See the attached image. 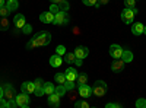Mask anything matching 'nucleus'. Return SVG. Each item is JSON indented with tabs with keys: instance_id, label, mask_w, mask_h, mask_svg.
Wrapping results in <instances>:
<instances>
[{
	"instance_id": "obj_30",
	"label": "nucleus",
	"mask_w": 146,
	"mask_h": 108,
	"mask_svg": "<svg viewBox=\"0 0 146 108\" xmlns=\"http://www.w3.org/2000/svg\"><path fill=\"white\" fill-rule=\"evenodd\" d=\"M64 86H66V89H67V91H72V89H75V86H76V82L66 80V82H64Z\"/></svg>"
},
{
	"instance_id": "obj_23",
	"label": "nucleus",
	"mask_w": 146,
	"mask_h": 108,
	"mask_svg": "<svg viewBox=\"0 0 146 108\" xmlns=\"http://www.w3.org/2000/svg\"><path fill=\"white\" fill-rule=\"evenodd\" d=\"M54 80L58 83V85H64V82H66V73H56L54 75Z\"/></svg>"
},
{
	"instance_id": "obj_29",
	"label": "nucleus",
	"mask_w": 146,
	"mask_h": 108,
	"mask_svg": "<svg viewBox=\"0 0 146 108\" xmlns=\"http://www.w3.org/2000/svg\"><path fill=\"white\" fill-rule=\"evenodd\" d=\"M56 54H58V56H64V54H66V47H64V45H57Z\"/></svg>"
},
{
	"instance_id": "obj_37",
	"label": "nucleus",
	"mask_w": 146,
	"mask_h": 108,
	"mask_svg": "<svg viewBox=\"0 0 146 108\" xmlns=\"http://www.w3.org/2000/svg\"><path fill=\"white\" fill-rule=\"evenodd\" d=\"M50 12H51V13H57V12H60V7H58V5H51L50 6Z\"/></svg>"
},
{
	"instance_id": "obj_6",
	"label": "nucleus",
	"mask_w": 146,
	"mask_h": 108,
	"mask_svg": "<svg viewBox=\"0 0 146 108\" xmlns=\"http://www.w3.org/2000/svg\"><path fill=\"white\" fill-rule=\"evenodd\" d=\"M34 83H35V91H34V93L36 95V97H42V95L45 93L44 92V80L41 79V78H36L35 80H34Z\"/></svg>"
},
{
	"instance_id": "obj_35",
	"label": "nucleus",
	"mask_w": 146,
	"mask_h": 108,
	"mask_svg": "<svg viewBox=\"0 0 146 108\" xmlns=\"http://www.w3.org/2000/svg\"><path fill=\"white\" fill-rule=\"evenodd\" d=\"M85 6H96V0H82Z\"/></svg>"
},
{
	"instance_id": "obj_41",
	"label": "nucleus",
	"mask_w": 146,
	"mask_h": 108,
	"mask_svg": "<svg viewBox=\"0 0 146 108\" xmlns=\"http://www.w3.org/2000/svg\"><path fill=\"white\" fill-rule=\"evenodd\" d=\"M75 64H76V66H82V64H83V60L76 57V60H75Z\"/></svg>"
},
{
	"instance_id": "obj_12",
	"label": "nucleus",
	"mask_w": 146,
	"mask_h": 108,
	"mask_svg": "<svg viewBox=\"0 0 146 108\" xmlns=\"http://www.w3.org/2000/svg\"><path fill=\"white\" fill-rule=\"evenodd\" d=\"M64 73H66V80H72V82H76L78 75H79L75 67H67V70L64 72Z\"/></svg>"
},
{
	"instance_id": "obj_16",
	"label": "nucleus",
	"mask_w": 146,
	"mask_h": 108,
	"mask_svg": "<svg viewBox=\"0 0 146 108\" xmlns=\"http://www.w3.org/2000/svg\"><path fill=\"white\" fill-rule=\"evenodd\" d=\"M60 98H62V97H58L56 92L51 93V95H48V104H50V107L57 108V107L60 105Z\"/></svg>"
},
{
	"instance_id": "obj_4",
	"label": "nucleus",
	"mask_w": 146,
	"mask_h": 108,
	"mask_svg": "<svg viewBox=\"0 0 146 108\" xmlns=\"http://www.w3.org/2000/svg\"><path fill=\"white\" fill-rule=\"evenodd\" d=\"M54 23L56 25H67L69 23V15L66 10H60L54 16Z\"/></svg>"
},
{
	"instance_id": "obj_17",
	"label": "nucleus",
	"mask_w": 146,
	"mask_h": 108,
	"mask_svg": "<svg viewBox=\"0 0 146 108\" xmlns=\"http://www.w3.org/2000/svg\"><path fill=\"white\" fill-rule=\"evenodd\" d=\"M143 29H145V27H143V23H140V22H136V23L131 25V34L136 35V37L143 34Z\"/></svg>"
},
{
	"instance_id": "obj_42",
	"label": "nucleus",
	"mask_w": 146,
	"mask_h": 108,
	"mask_svg": "<svg viewBox=\"0 0 146 108\" xmlns=\"http://www.w3.org/2000/svg\"><path fill=\"white\" fill-rule=\"evenodd\" d=\"M27 48H34V41L32 40H29V42L27 44Z\"/></svg>"
},
{
	"instance_id": "obj_20",
	"label": "nucleus",
	"mask_w": 146,
	"mask_h": 108,
	"mask_svg": "<svg viewBox=\"0 0 146 108\" xmlns=\"http://www.w3.org/2000/svg\"><path fill=\"white\" fill-rule=\"evenodd\" d=\"M121 60H123L124 63H131V60H133V53L129 51V50H123V54H121Z\"/></svg>"
},
{
	"instance_id": "obj_11",
	"label": "nucleus",
	"mask_w": 146,
	"mask_h": 108,
	"mask_svg": "<svg viewBox=\"0 0 146 108\" xmlns=\"http://www.w3.org/2000/svg\"><path fill=\"white\" fill-rule=\"evenodd\" d=\"M124 64H126V63H124L121 58H115L114 62L111 63V70L114 72V73H118V72H121V70L124 69Z\"/></svg>"
},
{
	"instance_id": "obj_15",
	"label": "nucleus",
	"mask_w": 146,
	"mask_h": 108,
	"mask_svg": "<svg viewBox=\"0 0 146 108\" xmlns=\"http://www.w3.org/2000/svg\"><path fill=\"white\" fill-rule=\"evenodd\" d=\"M21 88H22V92H23V93H34V91H35V83H34V82H23Z\"/></svg>"
},
{
	"instance_id": "obj_10",
	"label": "nucleus",
	"mask_w": 146,
	"mask_h": 108,
	"mask_svg": "<svg viewBox=\"0 0 146 108\" xmlns=\"http://www.w3.org/2000/svg\"><path fill=\"white\" fill-rule=\"evenodd\" d=\"M54 13H51L50 10L48 12H42V13L40 15V21L42 23H54Z\"/></svg>"
},
{
	"instance_id": "obj_31",
	"label": "nucleus",
	"mask_w": 146,
	"mask_h": 108,
	"mask_svg": "<svg viewBox=\"0 0 146 108\" xmlns=\"http://www.w3.org/2000/svg\"><path fill=\"white\" fill-rule=\"evenodd\" d=\"M21 29H22L23 34H31V32H32V27L29 25V23H25V25H23Z\"/></svg>"
},
{
	"instance_id": "obj_18",
	"label": "nucleus",
	"mask_w": 146,
	"mask_h": 108,
	"mask_svg": "<svg viewBox=\"0 0 146 108\" xmlns=\"http://www.w3.org/2000/svg\"><path fill=\"white\" fill-rule=\"evenodd\" d=\"M13 23H15V27H16V28H22V27L27 23V21H25V16H23L22 13H18V15H15V18H13Z\"/></svg>"
},
{
	"instance_id": "obj_9",
	"label": "nucleus",
	"mask_w": 146,
	"mask_h": 108,
	"mask_svg": "<svg viewBox=\"0 0 146 108\" xmlns=\"http://www.w3.org/2000/svg\"><path fill=\"white\" fill-rule=\"evenodd\" d=\"M79 95L82 98H89L92 95V86H88L86 83L83 85H79Z\"/></svg>"
},
{
	"instance_id": "obj_33",
	"label": "nucleus",
	"mask_w": 146,
	"mask_h": 108,
	"mask_svg": "<svg viewBox=\"0 0 146 108\" xmlns=\"http://www.w3.org/2000/svg\"><path fill=\"white\" fill-rule=\"evenodd\" d=\"M9 13H10V10H9V9H7L6 6L0 7V16H5V18H6V16H7Z\"/></svg>"
},
{
	"instance_id": "obj_36",
	"label": "nucleus",
	"mask_w": 146,
	"mask_h": 108,
	"mask_svg": "<svg viewBox=\"0 0 146 108\" xmlns=\"http://www.w3.org/2000/svg\"><path fill=\"white\" fill-rule=\"evenodd\" d=\"M0 108H9V104H7V99H5L3 97L0 98Z\"/></svg>"
},
{
	"instance_id": "obj_25",
	"label": "nucleus",
	"mask_w": 146,
	"mask_h": 108,
	"mask_svg": "<svg viewBox=\"0 0 146 108\" xmlns=\"http://www.w3.org/2000/svg\"><path fill=\"white\" fill-rule=\"evenodd\" d=\"M76 80H78V86L79 85H83V83H88V75L86 73H79Z\"/></svg>"
},
{
	"instance_id": "obj_26",
	"label": "nucleus",
	"mask_w": 146,
	"mask_h": 108,
	"mask_svg": "<svg viewBox=\"0 0 146 108\" xmlns=\"http://www.w3.org/2000/svg\"><path fill=\"white\" fill-rule=\"evenodd\" d=\"M75 60H76L75 53H66L64 54V62L66 63H75Z\"/></svg>"
},
{
	"instance_id": "obj_5",
	"label": "nucleus",
	"mask_w": 146,
	"mask_h": 108,
	"mask_svg": "<svg viewBox=\"0 0 146 108\" xmlns=\"http://www.w3.org/2000/svg\"><path fill=\"white\" fill-rule=\"evenodd\" d=\"M15 99H16V102H18V107L27 108V107L29 105V93H23V92H22V93L16 95Z\"/></svg>"
},
{
	"instance_id": "obj_43",
	"label": "nucleus",
	"mask_w": 146,
	"mask_h": 108,
	"mask_svg": "<svg viewBox=\"0 0 146 108\" xmlns=\"http://www.w3.org/2000/svg\"><path fill=\"white\" fill-rule=\"evenodd\" d=\"M6 5V0H0V7H3Z\"/></svg>"
},
{
	"instance_id": "obj_3",
	"label": "nucleus",
	"mask_w": 146,
	"mask_h": 108,
	"mask_svg": "<svg viewBox=\"0 0 146 108\" xmlns=\"http://www.w3.org/2000/svg\"><path fill=\"white\" fill-rule=\"evenodd\" d=\"M92 93L95 97H104L107 93V83L104 80H96L92 86Z\"/></svg>"
},
{
	"instance_id": "obj_19",
	"label": "nucleus",
	"mask_w": 146,
	"mask_h": 108,
	"mask_svg": "<svg viewBox=\"0 0 146 108\" xmlns=\"http://www.w3.org/2000/svg\"><path fill=\"white\" fill-rule=\"evenodd\" d=\"M51 3H54V5H58V7H60V10H69V2L67 0H50Z\"/></svg>"
},
{
	"instance_id": "obj_34",
	"label": "nucleus",
	"mask_w": 146,
	"mask_h": 108,
	"mask_svg": "<svg viewBox=\"0 0 146 108\" xmlns=\"http://www.w3.org/2000/svg\"><path fill=\"white\" fill-rule=\"evenodd\" d=\"M124 5H126V7L133 9V7H135V5H136V0H124Z\"/></svg>"
},
{
	"instance_id": "obj_28",
	"label": "nucleus",
	"mask_w": 146,
	"mask_h": 108,
	"mask_svg": "<svg viewBox=\"0 0 146 108\" xmlns=\"http://www.w3.org/2000/svg\"><path fill=\"white\" fill-rule=\"evenodd\" d=\"M75 107L76 108H89L91 105L86 101H78V102H75Z\"/></svg>"
},
{
	"instance_id": "obj_40",
	"label": "nucleus",
	"mask_w": 146,
	"mask_h": 108,
	"mask_svg": "<svg viewBox=\"0 0 146 108\" xmlns=\"http://www.w3.org/2000/svg\"><path fill=\"white\" fill-rule=\"evenodd\" d=\"M108 2H110V0H96V7H100L102 5H107Z\"/></svg>"
},
{
	"instance_id": "obj_8",
	"label": "nucleus",
	"mask_w": 146,
	"mask_h": 108,
	"mask_svg": "<svg viewBox=\"0 0 146 108\" xmlns=\"http://www.w3.org/2000/svg\"><path fill=\"white\" fill-rule=\"evenodd\" d=\"M15 88L10 85V83H7V85H5L3 86V98L5 99H12V98H15Z\"/></svg>"
},
{
	"instance_id": "obj_27",
	"label": "nucleus",
	"mask_w": 146,
	"mask_h": 108,
	"mask_svg": "<svg viewBox=\"0 0 146 108\" xmlns=\"http://www.w3.org/2000/svg\"><path fill=\"white\" fill-rule=\"evenodd\" d=\"M58 97H63V95L67 92V89H66V86L64 85H58V86H56V91H54Z\"/></svg>"
},
{
	"instance_id": "obj_7",
	"label": "nucleus",
	"mask_w": 146,
	"mask_h": 108,
	"mask_svg": "<svg viewBox=\"0 0 146 108\" xmlns=\"http://www.w3.org/2000/svg\"><path fill=\"white\" fill-rule=\"evenodd\" d=\"M121 54H123V48L118 44H111L110 45V56L113 58H121Z\"/></svg>"
},
{
	"instance_id": "obj_24",
	"label": "nucleus",
	"mask_w": 146,
	"mask_h": 108,
	"mask_svg": "<svg viewBox=\"0 0 146 108\" xmlns=\"http://www.w3.org/2000/svg\"><path fill=\"white\" fill-rule=\"evenodd\" d=\"M7 29H9V21L7 18L2 16L0 18V31H7Z\"/></svg>"
},
{
	"instance_id": "obj_22",
	"label": "nucleus",
	"mask_w": 146,
	"mask_h": 108,
	"mask_svg": "<svg viewBox=\"0 0 146 108\" xmlns=\"http://www.w3.org/2000/svg\"><path fill=\"white\" fill-rule=\"evenodd\" d=\"M10 12H13V10H16L18 7H19V3H18V0H9V2H6V5H5Z\"/></svg>"
},
{
	"instance_id": "obj_21",
	"label": "nucleus",
	"mask_w": 146,
	"mask_h": 108,
	"mask_svg": "<svg viewBox=\"0 0 146 108\" xmlns=\"http://www.w3.org/2000/svg\"><path fill=\"white\" fill-rule=\"evenodd\" d=\"M54 91H56L54 83H51V82H45V83H44V92H45L47 95L54 93Z\"/></svg>"
},
{
	"instance_id": "obj_2",
	"label": "nucleus",
	"mask_w": 146,
	"mask_h": 108,
	"mask_svg": "<svg viewBox=\"0 0 146 108\" xmlns=\"http://www.w3.org/2000/svg\"><path fill=\"white\" fill-rule=\"evenodd\" d=\"M137 12L139 10L136 7H133V9L126 7V9H123L121 10V21H123L124 23H131L133 19H135V16L137 15Z\"/></svg>"
},
{
	"instance_id": "obj_13",
	"label": "nucleus",
	"mask_w": 146,
	"mask_h": 108,
	"mask_svg": "<svg viewBox=\"0 0 146 108\" xmlns=\"http://www.w3.org/2000/svg\"><path fill=\"white\" fill-rule=\"evenodd\" d=\"M89 54V50L86 48V47H83V45H79V47H76V50H75V56L78 57V58H85Z\"/></svg>"
},
{
	"instance_id": "obj_44",
	"label": "nucleus",
	"mask_w": 146,
	"mask_h": 108,
	"mask_svg": "<svg viewBox=\"0 0 146 108\" xmlns=\"http://www.w3.org/2000/svg\"><path fill=\"white\" fill-rule=\"evenodd\" d=\"M2 97H3V88L0 86V98H2Z\"/></svg>"
},
{
	"instance_id": "obj_32",
	"label": "nucleus",
	"mask_w": 146,
	"mask_h": 108,
	"mask_svg": "<svg viewBox=\"0 0 146 108\" xmlns=\"http://www.w3.org/2000/svg\"><path fill=\"white\" fill-rule=\"evenodd\" d=\"M136 107H137V108H146V99L139 98V99L136 101Z\"/></svg>"
},
{
	"instance_id": "obj_38",
	"label": "nucleus",
	"mask_w": 146,
	"mask_h": 108,
	"mask_svg": "<svg viewBox=\"0 0 146 108\" xmlns=\"http://www.w3.org/2000/svg\"><path fill=\"white\" fill-rule=\"evenodd\" d=\"M7 104H9V108H15V107H18V102H16V99H15V98L9 99V101H7Z\"/></svg>"
},
{
	"instance_id": "obj_1",
	"label": "nucleus",
	"mask_w": 146,
	"mask_h": 108,
	"mask_svg": "<svg viewBox=\"0 0 146 108\" xmlns=\"http://www.w3.org/2000/svg\"><path fill=\"white\" fill-rule=\"evenodd\" d=\"M32 41H34V47H44V45H48L51 42V34L47 32V31H41L38 34H35L32 37Z\"/></svg>"
},
{
	"instance_id": "obj_45",
	"label": "nucleus",
	"mask_w": 146,
	"mask_h": 108,
	"mask_svg": "<svg viewBox=\"0 0 146 108\" xmlns=\"http://www.w3.org/2000/svg\"><path fill=\"white\" fill-rule=\"evenodd\" d=\"M143 34H146V27H145V29H143Z\"/></svg>"
},
{
	"instance_id": "obj_39",
	"label": "nucleus",
	"mask_w": 146,
	"mask_h": 108,
	"mask_svg": "<svg viewBox=\"0 0 146 108\" xmlns=\"http://www.w3.org/2000/svg\"><path fill=\"white\" fill-rule=\"evenodd\" d=\"M105 108H120V104H117V102H108V104H105Z\"/></svg>"
},
{
	"instance_id": "obj_46",
	"label": "nucleus",
	"mask_w": 146,
	"mask_h": 108,
	"mask_svg": "<svg viewBox=\"0 0 146 108\" xmlns=\"http://www.w3.org/2000/svg\"><path fill=\"white\" fill-rule=\"evenodd\" d=\"M6 2H9V0H6Z\"/></svg>"
},
{
	"instance_id": "obj_14",
	"label": "nucleus",
	"mask_w": 146,
	"mask_h": 108,
	"mask_svg": "<svg viewBox=\"0 0 146 108\" xmlns=\"http://www.w3.org/2000/svg\"><path fill=\"white\" fill-rule=\"evenodd\" d=\"M63 64V58L62 56H58V54H53L50 57V66L51 67H60Z\"/></svg>"
}]
</instances>
